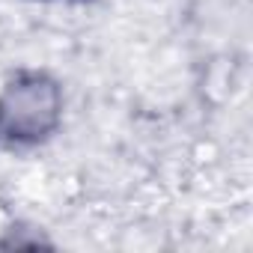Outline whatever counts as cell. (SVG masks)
<instances>
[{"mask_svg":"<svg viewBox=\"0 0 253 253\" xmlns=\"http://www.w3.org/2000/svg\"><path fill=\"white\" fill-rule=\"evenodd\" d=\"M63 122V86L48 72H18L0 89V146L30 149Z\"/></svg>","mask_w":253,"mask_h":253,"instance_id":"obj_1","label":"cell"}]
</instances>
